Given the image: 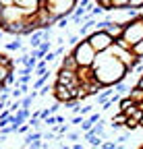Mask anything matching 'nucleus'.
Masks as SVG:
<instances>
[{"label":"nucleus","mask_w":143,"mask_h":149,"mask_svg":"<svg viewBox=\"0 0 143 149\" xmlns=\"http://www.w3.org/2000/svg\"><path fill=\"white\" fill-rule=\"evenodd\" d=\"M91 70H93V81H98L102 87H114V85L122 83L129 74V68L120 60H116L110 54V50L104 54H98Z\"/></svg>","instance_id":"f257e3e1"},{"label":"nucleus","mask_w":143,"mask_h":149,"mask_svg":"<svg viewBox=\"0 0 143 149\" xmlns=\"http://www.w3.org/2000/svg\"><path fill=\"white\" fill-rule=\"evenodd\" d=\"M70 54L75 56V60H77L79 68H91V66H93V62H96V58H98L96 50L87 44V40L79 42V46H75Z\"/></svg>","instance_id":"f03ea898"},{"label":"nucleus","mask_w":143,"mask_h":149,"mask_svg":"<svg viewBox=\"0 0 143 149\" xmlns=\"http://www.w3.org/2000/svg\"><path fill=\"white\" fill-rule=\"evenodd\" d=\"M122 40L131 46V50H133V46L143 42V19H135V21H127V23H124Z\"/></svg>","instance_id":"7ed1b4c3"},{"label":"nucleus","mask_w":143,"mask_h":149,"mask_svg":"<svg viewBox=\"0 0 143 149\" xmlns=\"http://www.w3.org/2000/svg\"><path fill=\"white\" fill-rule=\"evenodd\" d=\"M87 44L96 50V54H104V52H108L114 46V40L106 31H93L91 35L87 37Z\"/></svg>","instance_id":"20e7f679"},{"label":"nucleus","mask_w":143,"mask_h":149,"mask_svg":"<svg viewBox=\"0 0 143 149\" xmlns=\"http://www.w3.org/2000/svg\"><path fill=\"white\" fill-rule=\"evenodd\" d=\"M54 85H62V87H66V89H70V91H75V89L81 87V81H79V77H77V72H68V70L58 68L56 79H54Z\"/></svg>","instance_id":"39448f33"},{"label":"nucleus","mask_w":143,"mask_h":149,"mask_svg":"<svg viewBox=\"0 0 143 149\" xmlns=\"http://www.w3.org/2000/svg\"><path fill=\"white\" fill-rule=\"evenodd\" d=\"M15 6L19 8L27 19H31V17L38 15V10L42 8V0H15Z\"/></svg>","instance_id":"423d86ee"},{"label":"nucleus","mask_w":143,"mask_h":149,"mask_svg":"<svg viewBox=\"0 0 143 149\" xmlns=\"http://www.w3.org/2000/svg\"><path fill=\"white\" fill-rule=\"evenodd\" d=\"M77 91V89H75ZM75 91H70V89H66V87H62V85H54L52 87V95H54V100L58 102V104H66V102H70V100H75Z\"/></svg>","instance_id":"0eeeda50"},{"label":"nucleus","mask_w":143,"mask_h":149,"mask_svg":"<svg viewBox=\"0 0 143 149\" xmlns=\"http://www.w3.org/2000/svg\"><path fill=\"white\" fill-rule=\"evenodd\" d=\"M104 31L116 42L118 37H122V33H124V25L118 23V21H108V23H106V29H104Z\"/></svg>","instance_id":"6e6552de"},{"label":"nucleus","mask_w":143,"mask_h":149,"mask_svg":"<svg viewBox=\"0 0 143 149\" xmlns=\"http://www.w3.org/2000/svg\"><path fill=\"white\" fill-rule=\"evenodd\" d=\"M60 68L62 70H68V72H77L79 70V64L75 60V56L73 54H64V58L60 60Z\"/></svg>","instance_id":"1a4fd4ad"},{"label":"nucleus","mask_w":143,"mask_h":149,"mask_svg":"<svg viewBox=\"0 0 143 149\" xmlns=\"http://www.w3.org/2000/svg\"><path fill=\"white\" fill-rule=\"evenodd\" d=\"M135 108H137V102H135V100H133L131 95H127V97H122V100L118 102V110L122 112V114H127V116L131 114V112H133Z\"/></svg>","instance_id":"9d476101"},{"label":"nucleus","mask_w":143,"mask_h":149,"mask_svg":"<svg viewBox=\"0 0 143 149\" xmlns=\"http://www.w3.org/2000/svg\"><path fill=\"white\" fill-rule=\"evenodd\" d=\"M42 139H44V133H40V130H29V133L25 135L23 145H25V147H31L35 141H42Z\"/></svg>","instance_id":"9b49d317"},{"label":"nucleus","mask_w":143,"mask_h":149,"mask_svg":"<svg viewBox=\"0 0 143 149\" xmlns=\"http://www.w3.org/2000/svg\"><path fill=\"white\" fill-rule=\"evenodd\" d=\"M114 93H116V91H114V87H104V89L100 91V95L96 97V102H98L100 106H104L106 102H108V100H110V97L114 95Z\"/></svg>","instance_id":"f8f14e48"},{"label":"nucleus","mask_w":143,"mask_h":149,"mask_svg":"<svg viewBox=\"0 0 143 149\" xmlns=\"http://www.w3.org/2000/svg\"><path fill=\"white\" fill-rule=\"evenodd\" d=\"M131 85L127 83V81H122V83H118V85H114V91L118 93V95H131Z\"/></svg>","instance_id":"ddd939ff"},{"label":"nucleus","mask_w":143,"mask_h":149,"mask_svg":"<svg viewBox=\"0 0 143 149\" xmlns=\"http://www.w3.org/2000/svg\"><path fill=\"white\" fill-rule=\"evenodd\" d=\"M25 46L21 44V40H15V42H8V44H4V50L6 52H17V50H23Z\"/></svg>","instance_id":"4468645a"},{"label":"nucleus","mask_w":143,"mask_h":149,"mask_svg":"<svg viewBox=\"0 0 143 149\" xmlns=\"http://www.w3.org/2000/svg\"><path fill=\"white\" fill-rule=\"evenodd\" d=\"M13 74V68L8 66H0V85H6V79Z\"/></svg>","instance_id":"2eb2a0df"},{"label":"nucleus","mask_w":143,"mask_h":149,"mask_svg":"<svg viewBox=\"0 0 143 149\" xmlns=\"http://www.w3.org/2000/svg\"><path fill=\"white\" fill-rule=\"evenodd\" d=\"M124 128H127L129 133H133V130H137V128H139V122H137L135 118H129V120H127V124H124Z\"/></svg>","instance_id":"dca6fc26"},{"label":"nucleus","mask_w":143,"mask_h":149,"mask_svg":"<svg viewBox=\"0 0 143 149\" xmlns=\"http://www.w3.org/2000/svg\"><path fill=\"white\" fill-rule=\"evenodd\" d=\"M133 56H137V58H143V42H139L137 46H133Z\"/></svg>","instance_id":"f3484780"},{"label":"nucleus","mask_w":143,"mask_h":149,"mask_svg":"<svg viewBox=\"0 0 143 149\" xmlns=\"http://www.w3.org/2000/svg\"><path fill=\"white\" fill-rule=\"evenodd\" d=\"M27 124H29V126H31V128H40V126H42V124H44V122H42V120H40V118H38V116H31V118H29V120H27Z\"/></svg>","instance_id":"a211bd4d"},{"label":"nucleus","mask_w":143,"mask_h":149,"mask_svg":"<svg viewBox=\"0 0 143 149\" xmlns=\"http://www.w3.org/2000/svg\"><path fill=\"white\" fill-rule=\"evenodd\" d=\"M129 8H133V10L143 8V0H129Z\"/></svg>","instance_id":"6ab92c4d"},{"label":"nucleus","mask_w":143,"mask_h":149,"mask_svg":"<svg viewBox=\"0 0 143 149\" xmlns=\"http://www.w3.org/2000/svg\"><path fill=\"white\" fill-rule=\"evenodd\" d=\"M129 137H131V133H129V130H124V133H122V135L116 139V143H118V145H124V143L129 141Z\"/></svg>","instance_id":"aec40b11"},{"label":"nucleus","mask_w":143,"mask_h":149,"mask_svg":"<svg viewBox=\"0 0 143 149\" xmlns=\"http://www.w3.org/2000/svg\"><path fill=\"white\" fill-rule=\"evenodd\" d=\"M116 147H118V143H116V141H104L100 149H116Z\"/></svg>","instance_id":"412c9836"},{"label":"nucleus","mask_w":143,"mask_h":149,"mask_svg":"<svg viewBox=\"0 0 143 149\" xmlns=\"http://www.w3.org/2000/svg\"><path fill=\"white\" fill-rule=\"evenodd\" d=\"M68 21H70V19L62 17V19H58V23H56V27H58V29H66V27H68Z\"/></svg>","instance_id":"4be33fe9"},{"label":"nucleus","mask_w":143,"mask_h":149,"mask_svg":"<svg viewBox=\"0 0 143 149\" xmlns=\"http://www.w3.org/2000/svg\"><path fill=\"white\" fill-rule=\"evenodd\" d=\"M79 40H81V37H79V35L75 33V35H70V37H68V42H66V44L75 48V46H79Z\"/></svg>","instance_id":"5701e85b"},{"label":"nucleus","mask_w":143,"mask_h":149,"mask_svg":"<svg viewBox=\"0 0 143 149\" xmlns=\"http://www.w3.org/2000/svg\"><path fill=\"white\" fill-rule=\"evenodd\" d=\"M21 95H25L21 89H10V97L13 100H21Z\"/></svg>","instance_id":"b1692460"},{"label":"nucleus","mask_w":143,"mask_h":149,"mask_svg":"<svg viewBox=\"0 0 143 149\" xmlns=\"http://www.w3.org/2000/svg\"><path fill=\"white\" fill-rule=\"evenodd\" d=\"M56 58H58V56H56V54H54V50H52V52H50V54H46V56H44V60H46V62H48V64H50V62H54V60H56Z\"/></svg>","instance_id":"393cba45"},{"label":"nucleus","mask_w":143,"mask_h":149,"mask_svg":"<svg viewBox=\"0 0 143 149\" xmlns=\"http://www.w3.org/2000/svg\"><path fill=\"white\" fill-rule=\"evenodd\" d=\"M50 91H52V87H48V85H46V87H42V89L38 91V97H46Z\"/></svg>","instance_id":"a878e982"},{"label":"nucleus","mask_w":143,"mask_h":149,"mask_svg":"<svg viewBox=\"0 0 143 149\" xmlns=\"http://www.w3.org/2000/svg\"><path fill=\"white\" fill-rule=\"evenodd\" d=\"M64 137H66L68 141H79V139H81V133H66Z\"/></svg>","instance_id":"bb28decb"},{"label":"nucleus","mask_w":143,"mask_h":149,"mask_svg":"<svg viewBox=\"0 0 143 149\" xmlns=\"http://www.w3.org/2000/svg\"><path fill=\"white\" fill-rule=\"evenodd\" d=\"M66 133H68V124H62V126L56 128V135H58V137H60V135H66Z\"/></svg>","instance_id":"cd10ccee"},{"label":"nucleus","mask_w":143,"mask_h":149,"mask_svg":"<svg viewBox=\"0 0 143 149\" xmlns=\"http://www.w3.org/2000/svg\"><path fill=\"white\" fill-rule=\"evenodd\" d=\"M133 89H137V91H141V93H143V74L139 77V81L135 83V87H133Z\"/></svg>","instance_id":"c85d7f7f"},{"label":"nucleus","mask_w":143,"mask_h":149,"mask_svg":"<svg viewBox=\"0 0 143 149\" xmlns=\"http://www.w3.org/2000/svg\"><path fill=\"white\" fill-rule=\"evenodd\" d=\"M29 128H31V126H29V124L25 122V124H23V126H21L19 130H17V133H19V135H27V133H29Z\"/></svg>","instance_id":"c756f323"},{"label":"nucleus","mask_w":143,"mask_h":149,"mask_svg":"<svg viewBox=\"0 0 143 149\" xmlns=\"http://www.w3.org/2000/svg\"><path fill=\"white\" fill-rule=\"evenodd\" d=\"M83 120H85V118H83L81 114H79V116H73V118H70V122H73V124H83Z\"/></svg>","instance_id":"7c9ffc66"},{"label":"nucleus","mask_w":143,"mask_h":149,"mask_svg":"<svg viewBox=\"0 0 143 149\" xmlns=\"http://www.w3.org/2000/svg\"><path fill=\"white\" fill-rule=\"evenodd\" d=\"M56 122H58V118H56V116H50V118H48V120H46L44 124H48V126H54Z\"/></svg>","instance_id":"2f4dec72"},{"label":"nucleus","mask_w":143,"mask_h":149,"mask_svg":"<svg viewBox=\"0 0 143 149\" xmlns=\"http://www.w3.org/2000/svg\"><path fill=\"white\" fill-rule=\"evenodd\" d=\"M54 54H56V56H62V54H64V48H62V46H58V48L54 50Z\"/></svg>","instance_id":"473e14b6"},{"label":"nucleus","mask_w":143,"mask_h":149,"mask_svg":"<svg viewBox=\"0 0 143 149\" xmlns=\"http://www.w3.org/2000/svg\"><path fill=\"white\" fill-rule=\"evenodd\" d=\"M4 8H6V6H4V0H0V15L4 13Z\"/></svg>","instance_id":"72a5a7b5"},{"label":"nucleus","mask_w":143,"mask_h":149,"mask_svg":"<svg viewBox=\"0 0 143 149\" xmlns=\"http://www.w3.org/2000/svg\"><path fill=\"white\" fill-rule=\"evenodd\" d=\"M73 149H85V147H83L81 143H77V145H73Z\"/></svg>","instance_id":"f704fd0d"},{"label":"nucleus","mask_w":143,"mask_h":149,"mask_svg":"<svg viewBox=\"0 0 143 149\" xmlns=\"http://www.w3.org/2000/svg\"><path fill=\"white\" fill-rule=\"evenodd\" d=\"M60 149H73V147H66V145H62V147H60Z\"/></svg>","instance_id":"c9c22d12"},{"label":"nucleus","mask_w":143,"mask_h":149,"mask_svg":"<svg viewBox=\"0 0 143 149\" xmlns=\"http://www.w3.org/2000/svg\"><path fill=\"white\" fill-rule=\"evenodd\" d=\"M139 128H143V118H141V122H139Z\"/></svg>","instance_id":"e433bc0d"},{"label":"nucleus","mask_w":143,"mask_h":149,"mask_svg":"<svg viewBox=\"0 0 143 149\" xmlns=\"http://www.w3.org/2000/svg\"><path fill=\"white\" fill-rule=\"evenodd\" d=\"M2 35H4V31H2V29H0V37H2Z\"/></svg>","instance_id":"4c0bfd02"},{"label":"nucleus","mask_w":143,"mask_h":149,"mask_svg":"<svg viewBox=\"0 0 143 149\" xmlns=\"http://www.w3.org/2000/svg\"><path fill=\"white\" fill-rule=\"evenodd\" d=\"M139 149H143V145H141V147H139Z\"/></svg>","instance_id":"58836bf2"},{"label":"nucleus","mask_w":143,"mask_h":149,"mask_svg":"<svg viewBox=\"0 0 143 149\" xmlns=\"http://www.w3.org/2000/svg\"><path fill=\"white\" fill-rule=\"evenodd\" d=\"M141 19H143V15H141Z\"/></svg>","instance_id":"ea45409f"}]
</instances>
